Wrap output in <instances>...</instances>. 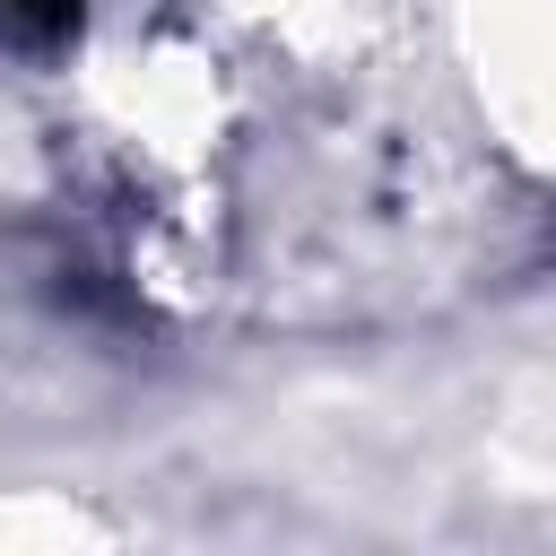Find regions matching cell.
Returning <instances> with one entry per match:
<instances>
[{
  "instance_id": "obj_1",
  "label": "cell",
  "mask_w": 556,
  "mask_h": 556,
  "mask_svg": "<svg viewBox=\"0 0 556 556\" xmlns=\"http://www.w3.org/2000/svg\"><path fill=\"white\" fill-rule=\"evenodd\" d=\"M78 0H0V35L9 43H70L78 35Z\"/></svg>"
}]
</instances>
